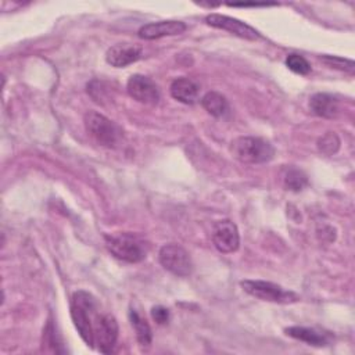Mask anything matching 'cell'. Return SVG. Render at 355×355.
<instances>
[{
  "instance_id": "obj_2",
  "label": "cell",
  "mask_w": 355,
  "mask_h": 355,
  "mask_svg": "<svg viewBox=\"0 0 355 355\" xmlns=\"http://www.w3.org/2000/svg\"><path fill=\"white\" fill-rule=\"evenodd\" d=\"M230 153L240 162L262 164L273 158L275 148L262 137L240 136L232 141Z\"/></svg>"
},
{
  "instance_id": "obj_5",
  "label": "cell",
  "mask_w": 355,
  "mask_h": 355,
  "mask_svg": "<svg viewBox=\"0 0 355 355\" xmlns=\"http://www.w3.org/2000/svg\"><path fill=\"white\" fill-rule=\"evenodd\" d=\"M241 287L250 295L276 304H293L300 300V295L291 290H286L284 287L265 280H243Z\"/></svg>"
},
{
  "instance_id": "obj_15",
  "label": "cell",
  "mask_w": 355,
  "mask_h": 355,
  "mask_svg": "<svg viewBox=\"0 0 355 355\" xmlns=\"http://www.w3.org/2000/svg\"><path fill=\"white\" fill-rule=\"evenodd\" d=\"M284 333L288 337H293L295 340L304 341V343H306L309 345H313V347H324L329 343L327 336L324 333L318 331V330L311 329V327L290 326V327L284 329Z\"/></svg>"
},
{
  "instance_id": "obj_19",
  "label": "cell",
  "mask_w": 355,
  "mask_h": 355,
  "mask_svg": "<svg viewBox=\"0 0 355 355\" xmlns=\"http://www.w3.org/2000/svg\"><path fill=\"white\" fill-rule=\"evenodd\" d=\"M286 65L288 67L290 71L300 73V75H308L312 69L311 64L308 62V60L300 54L291 53L286 57Z\"/></svg>"
},
{
  "instance_id": "obj_20",
  "label": "cell",
  "mask_w": 355,
  "mask_h": 355,
  "mask_svg": "<svg viewBox=\"0 0 355 355\" xmlns=\"http://www.w3.org/2000/svg\"><path fill=\"white\" fill-rule=\"evenodd\" d=\"M318 148L326 155H333L340 148V139L334 132H327L318 140Z\"/></svg>"
},
{
  "instance_id": "obj_8",
  "label": "cell",
  "mask_w": 355,
  "mask_h": 355,
  "mask_svg": "<svg viewBox=\"0 0 355 355\" xmlns=\"http://www.w3.org/2000/svg\"><path fill=\"white\" fill-rule=\"evenodd\" d=\"M128 94L146 105H154L159 100V90L154 80H151L148 76L136 73L132 75L126 83Z\"/></svg>"
},
{
  "instance_id": "obj_4",
  "label": "cell",
  "mask_w": 355,
  "mask_h": 355,
  "mask_svg": "<svg viewBox=\"0 0 355 355\" xmlns=\"http://www.w3.org/2000/svg\"><path fill=\"white\" fill-rule=\"evenodd\" d=\"M86 132L104 147H116L122 140V129L97 111H87L83 118Z\"/></svg>"
},
{
  "instance_id": "obj_3",
  "label": "cell",
  "mask_w": 355,
  "mask_h": 355,
  "mask_svg": "<svg viewBox=\"0 0 355 355\" xmlns=\"http://www.w3.org/2000/svg\"><path fill=\"white\" fill-rule=\"evenodd\" d=\"M104 239L108 251L115 258L122 259L125 262H140L146 258L148 252V244L143 239L132 233L107 234Z\"/></svg>"
},
{
  "instance_id": "obj_1",
  "label": "cell",
  "mask_w": 355,
  "mask_h": 355,
  "mask_svg": "<svg viewBox=\"0 0 355 355\" xmlns=\"http://www.w3.org/2000/svg\"><path fill=\"white\" fill-rule=\"evenodd\" d=\"M97 316L98 304L96 298L85 290L75 291L71 297V318L79 336L89 347L94 345L93 326Z\"/></svg>"
},
{
  "instance_id": "obj_6",
  "label": "cell",
  "mask_w": 355,
  "mask_h": 355,
  "mask_svg": "<svg viewBox=\"0 0 355 355\" xmlns=\"http://www.w3.org/2000/svg\"><path fill=\"white\" fill-rule=\"evenodd\" d=\"M159 263L175 276H189L193 272V262L189 252L179 244H165L158 252Z\"/></svg>"
},
{
  "instance_id": "obj_23",
  "label": "cell",
  "mask_w": 355,
  "mask_h": 355,
  "mask_svg": "<svg viewBox=\"0 0 355 355\" xmlns=\"http://www.w3.org/2000/svg\"><path fill=\"white\" fill-rule=\"evenodd\" d=\"M230 7H269L275 6L273 3H229Z\"/></svg>"
},
{
  "instance_id": "obj_22",
  "label": "cell",
  "mask_w": 355,
  "mask_h": 355,
  "mask_svg": "<svg viewBox=\"0 0 355 355\" xmlns=\"http://www.w3.org/2000/svg\"><path fill=\"white\" fill-rule=\"evenodd\" d=\"M151 318H153L158 324H165V323L169 322L171 313H169V309H168V308L161 306V305H157V306H153V308H151Z\"/></svg>"
},
{
  "instance_id": "obj_21",
  "label": "cell",
  "mask_w": 355,
  "mask_h": 355,
  "mask_svg": "<svg viewBox=\"0 0 355 355\" xmlns=\"http://www.w3.org/2000/svg\"><path fill=\"white\" fill-rule=\"evenodd\" d=\"M320 60H322L326 65H329L330 68L340 69V71H344V72L352 73L354 69H355L354 61H352V60L343 58V57H337V55H322Z\"/></svg>"
},
{
  "instance_id": "obj_18",
  "label": "cell",
  "mask_w": 355,
  "mask_h": 355,
  "mask_svg": "<svg viewBox=\"0 0 355 355\" xmlns=\"http://www.w3.org/2000/svg\"><path fill=\"white\" fill-rule=\"evenodd\" d=\"M283 183L287 190L300 191L308 184V178L301 169L290 168L286 171V173L283 176Z\"/></svg>"
},
{
  "instance_id": "obj_17",
  "label": "cell",
  "mask_w": 355,
  "mask_h": 355,
  "mask_svg": "<svg viewBox=\"0 0 355 355\" xmlns=\"http://www.w3.org/2000/svg\"><path fill=\"white\" fill-rule=\"evenodd\" d=\"M129 320L140 345H150L153 340V333L147 320L133 308L129 309Z\"/></svg>"
},
{
  "instance_id": "obj_9",
  "label": "cell",
  "mask_w": 355,
  "mask_h": 355,
  "mask_svg": "<svg viewBox=\"0 0 355 355\" xmlns=\"http://www.w3.org/2000/svg\"><path fill=\"white\" fill-rule=\"evenodd\" d=\"M205 22L214 28H219L223 31H227L239 37L247 39V40H257L261 37L259 32L250 26L248 24L222 14H209L205 17Z\"/></svg>"
},
{
  "instance_id": "obj_7",
  "label": "cell",
  "mask_w": 355,
  "mask_h": 355,
  "mask_svg": "<svg viewBox=\"0 0 355 355\" xmlns=\"http://www.w3.org/2000/svg\"><path fill=\"white\" fill-rule=\"evenodd\" d=\"M118 338V323L111 313H98L93 326V341L103 354H110Z\"/></svg>"
},
{
  "instance_id": "obj_13",
  "label": "cell",
  "mask_w": 355,
  "mask_h": 355,
  "mask_svg": "<svg viewBox=\"0 0 355 355\" xmlns=\"http://www.w3.org/2000/svg\"><path fill=\"white\" fill-rule=\"evenodd\" d=\"M169 92L175 100L183 104H194L200 96V86L189 78H178L171 83Z\"/></svg>"
},
{
  "instance_id": "obj_16",
  "label": "cell",
  "mask_w": 355,
  "mask_h": 355,
  "mask_svg": "<svg viewBox=\"0 0 355 355\" xmlns=\"http://www.w3.org/2000/svg\"><path fill=\"white\" fill-rule=\"evenodd\" d=\"M201 105L209 115L215 118H223L229 112V103L226 97L218 92L205 93L201 98Z\"/></svg>"
},
{
  "instance_id": "obj_12",
  "label": "cell",
  "mask_w": 355,
  "mask_h": 355,
  "mask_svg": "<svg viewBox=\"0 0 355 355\" xmlns=\"http://www.w3.org/2000/svg\"><path fill=\"white\" fill-rule=\"evenodd\" d=\"M140 57L141 47L133 43L114 44L105 53V61L115 68H123L132 62H136Z\"/></svg>"
},
{
  "instance_id": "obj_14",
  "label": "cell",
  "mask_w": 355,
  "mask_h": 355,
  "mask_svg": "<svg viewBox=\"0 0 355 355\" xmlns=\"http://www.w3.org/2000/svg\"><path fill=\"white\" fill-rule=\"evenodd\" d=\"M309 110L322 118H334L338 114V100L329 93H316L309 98Z\"/></svg>"
},
{
  "instance_id": "obj_11",
  "label": "cell",
  "mask_w": 355,
  "mask_h": 355,
  "mask_svg": "<svg viewBox=\"0 0 355 355\" xmlns=\"http://www.w3.org/2000/svg\"><path fill=\"white\" fill-rule=\"evenodd\" d=\"M186 31V24L182 21L176 19H169V21H158V22H151L147 25H143L137 35L141 39L146 40H154L159 39L164 36H175L180 35Z\"/></svg>"
},
{
  "instance_id": "obj_10",
  "label": "cell",
  "mask_w": 355,
  "mask_h": 355,
  "mask_svg": "<svg viewBox=\"0 0 355 355\" xmlns=\"http://www.w3.org/2000/svg\"><path fill=\"white\" fill-rule=\"evenodd\" d=\"M212 241L218 251L223 254L234 252L240 244L237 226L229 219L218 220L212 229Z\"/></svg>"
}]
</instances>
